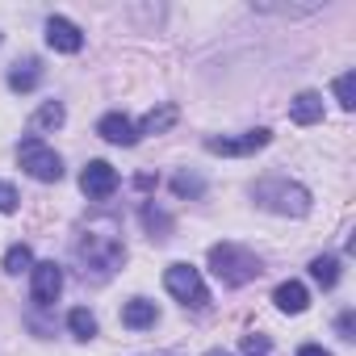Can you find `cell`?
Masks as SVG:
<instances>
[{
    "mask_svg": "<svg viewBox=\"0 0 356 356\" xmlns=\"http://www.w3.org/2000/svg\"><path fill=\"white\" fill-rule=\"evenodd\" d=\"M335 101H339L343 109L356 105V76H352V72H343V76L335 80Z\"/></svg>",
    "mask_w": 356,
    "mask_h": 356,
    "instance_id": "obj_22",
    "label": "cell"
},
{
    "mask_svg": "<svg viewBox=\"0 0 356 356\" xmlns=\"http://www.w3.org/2000/svg\"><path fill=\"white\" fill-rule=\"evenodd\" d=\"M38 80H42L38 59H26V63H17V67L9 72V88H13V92H30V88H38Z\"/></svg>",
    "mask_w": 356,
    "mask_h": 356,
    "instance_id": "obj_15",
    "label": "cell"
},
{
    "mask_svg": "<svg viewBox=\"0 0 356 356\" xmlns=\"http://www.w3.org/2000/svg\"><path fill=\"white\" fill-rule=\"evenodd\" d=\"M298 356H331V352H327V348H318V343H302V348H298Z\"/></svg>",
    "mask_w": 356,
    "mask_h": 356,
    "instance_id": "obj_25",
    "label": "cell"
},
{
    "mask_svg": "<svg viewBox=\"0 0 356 356\" xmlns=\"http://www.w3.org/2000/svg\"><path fill=\"white\" fill-rule=\"evenodd\" d=\"M17 202H22V197H17V189H13L9 181H0V214H13V210H17Z\"/></svg>",
    "mask_w": 356,
    "mask_h": 356,
    "instance_id": "obj_23",
    "label": "cell"
},
{
    "mask_svg": "<svg viewBox=\"0 0 356 356\" xmlns=\"http://www.w3.org/2000/svg\"><path fill=\"white\" fill-rule=\"evenodd\" d=\"M210 356H231V352H227V348H214V352H210Z\"/></svg>",
    "mask_w": 356,
    "mask_h": 356,
    "instance_id": "obj_27",
    "label": "cell"
},
{
    "mask_svg": "<svg viewBox=\"0 0 356 356\" xmlns=\"http://www.w3.org/2000/svg\"><path fill=\"white\" fill-rule=\"evenodd\" d=\"M273 143V130H248V134H239V138H206V151L210 155H256V151H264Z\"/></svg>",
    "mask_w": 356,
    "mask_h": 356,
    "instance_id": "obj_7",
    "label": "cell"
},
{
    "mask_svg": "<svg viewBox=\"0 0 356 356\" xmlns=\"http://www.w3.org/2000/svg\"><path fill=\"white\" fill-rule=\"evenodd\" d=\"M243 348H248V352H268V335H248Z\"/></svg>",
    "mask_w": 356,
    "mask_h": 356,
    "instance_id": "obj_24",
    "label": "cell"
},
{
    "mask_svg": "<svg viewBox=\"0 0 356 356\" xmlns=\"http://www.w3.org/2000/svg\"><path fill=\"white\" fill-rule=\"evenodd\" d=\"M273 302H277L281 314H302V310L310 306V293H306L302 281H281V285L273 289Z\"/></svg>",
    "mask_w": 356,
    "mask_h": 356,
    "instance_id": "obj_11",
    "label": "cell"
},
{
    "mask_svg": "<svg viewBox=\"0 0 356 356\" xmlns=\"http://www.w3.org/2000/svg\"><path fill=\"white\" fill-rule=\"evenodd\" d=\"M76 256L84 260V273L92 268L97 277H109L122 260H126V248H122V227L113 218H101V222H88L80 243H76Z\"/></svg>",
    "mask_w": 356,
    "mask_h": 356,
    "instance_id": "obj_1",
    "label": "cell"
},
{
    "mask_svg": "<svg viewBox=\"0 0 356 356\" xmlns=\"http://www.w3.org/2000/svg\"><path fill=\"white\" fill-rule=\"evenodd\" d=\"M143 227L151 231V239H155V231H159V239L172 231V218L163 214V210H155V206H143Z\"/></svg>",
    "mask_w": 356,
    "mask_h": 356,
    "instance_id": "obj_21",
    "label": "cell"
},
{
    "mask_svg": "<svg viewBox=\"0 0 356 356\" xmlns=\"http://www.w3.org/2000/svg\"><path fill=\"white\" fill-rule=\"evenodd\" d=\"M97 134H101L105 143H113V147H134V143H138V130H134V122H130L126 113H105V118L97 122Z\"/></svg>",
    "mask_w": 356,
    "mask_h": 356,
    "instance_id": "obj_10",
    "label": "cell"
},
{
    "mask_svg": "<svg viewBox=\"0 0 356 356\" xmlns=\"http://www.w3.org/2000/svg\"><path fill=\"white\" fill-rule=\"evenodd\" d=\"M248 356H264V352H248Z\"/></svg>",
    "mask_w": 356,
    "mask_h": 356,
    "instance_id": "obj_28",
    "label": "cell"
},
{
    "mask_svg": "<svg viewBox=\"0 0 356 356\" xmlns=\"http://www.w3.org/2000/svg\"><path fill=\"white\" fill-rule=\"evenodd\" d=\"M163 285H168V293H172L176 302H185V306H193V310L210 306V289H206V281H202V273H197L193 264H168Z\"/></svg>",
    "mask_w": 356,
    "mask_h": 356,
    "instance_id": "obj_4",
    "label": "cell"
},
{
    "mask_svg": "<svg viewBox=\"0 0 356 356\" xmlns=\"http://www.w3.org/2000/svg\"><path fill=\"white\" fill-rule=\"evenodd\" d=\"M17 159H22V168L34 176V181H42V185H51V181H59V176H63V159L42 138H26L17 147Z\"/></svg>",
    "mask_w": 356,
    "mask_h": 356,
    "instance_id": "obj_5",
    "label": "cell"
},
{
    "mask_svg": "<svg viewBox=\"0 0 356 356\" xmlns=\"http://www.w3.org/2000/svg\"><path fill=\"white\" fill-rule=\"evenodd\" d=\"M47 47L59 51V55H76V51L84 47V34H80L76 22H67V17H51V22H47Z\"/></svg>",
    "mask_w": 356,
    "mask_h": 356,
    "instance_id": "obj_9",
    "label": "cell"
},
{
    "mask_svg": "<svg viewBox=\"0 0 356 356\" xmlns=\"http://www.w3.org/2000/svg\"><path fill=\"white\" fill-rule=\"evenodd\" d=\"M210 268H214V277H218L222 285H231V289H239V285H248V281H256V277L264 273L260 256L248 252L243 243H214V248H210Z\"/></svg>",
    "mask_w": 356,
    "mask_h": 356,
    "instance_id": "obj_2",
    "label": "cell"
},
{
    "mask_svg": "<svg viewBox=\"0 0 356 356\" xmlns=\"http://www.w3.org/2000/svg\"><path fill=\"white\" fill-rule=\"evenodd\" d=\"M289 118H293L298 126L323 122V97H318V92H298V97L289 101Z\"/></svg>",
    "mask_w": 356,
    "mask_h": 356,
    "instance_id": "obj_14",
    "label": "cell"
},
{
    "mask_svg": "<svg viewBox=\"0 0 356 356\" xmlns=\"http://www.w3.org/2000/svg\"><path fill=\"white\" fill-rule=\"evenodd\" d=\"M155 318H159V310L147 298H130L122 306V327H130V331H147V327H155Z\"/></svg>",
    "mask_w": 356,
    "mask_h": 356,
    "instance_id": "obj_12",
    "label": "cell"
},
{
    "mask_svg": "<svg viewBox=\"0 0 356 356\" xmlns=\"http://www.w3.org/2000/svg\"><path fill=\"white\" fill-rule=\"evenodd\" d=\"M252 197H256V206H264V210H273V214H281V218H302V214H310V193H306L298 181H285V176H268V181H260V185L252 189Z\"/></svg>",
    "mask_w": 356,
    "mask_h": 356,
    "instance_id": "obj_3",
    "label": "cell"
},
{
    "mask_svg": "<svg viewBox=\"0 0 356 356\" xmlns=\"http://www.w3.org/2000/svg\"><path fill=\"white\" fill-rule=\"evenodd\" d=\"M176 118H181V109H176L172 101H163V105H155V109H151L134 130H138V134H168V130L176 126Z\"/></svg>",
    "mask_w": 356,
    "mask_h": 356,
    "instance_id": "obj_13",
    "label": "cell"
},
{
    "mask_svg": "<svg viewBox=\"0 0 356 356\" xmlns=\"http://www.w3.org/2000/svg\"><path fill=\"white\" fill-rule=\"evenodd\" d=\"M80 189H84V197H92V202L113 197V189H118V168L105 163V159H88L84 172H80Z\"/></svg>",
    "mask_w": 356,
    "mask_h": 356,
    "instance_id": "obj_6",
    "label": "cell"
},
{
    "mask_svg": "<svg viewBox=\"0 0 356 356\" xmlns=\"http://www.w3.org/2000/svg\"><path fill=\"white\" fill-rule=\"evenodd\" d=\"M310 277H314L323 289H335V281H339V260H335V256H314V260H310Z\"/></svg>",
    "mask_w": 356,
    "mask_h": 356,
    "instance_id": "obj_16",
    "label": "cell"
},
{
    "mask_svg": "<svg viewBox=\"0 0 356 356\" xmlns=\"http://www.w3.org/2000/svg\"><path fill=\"white\" fill-rule=\"evenodd\" d=\"M63 118H67V109H63L59 101H47V105L34 113V130H59V126H63Z\"/></svg>",
    "mask_w": 356,
    "mask_h": 356,
    "instance_id": "obj_17",
    "label": "cell"
},
{
    "mask_svg": "<svg viewBox=\"0 0 356 356\" xmlns=\"http://www.w3.org/2000/svg\"><path fill=\"white\" fill-rule=\"evenodd\" d=\"M202 189H206L202 176H189V172H176L172 176V193L176 197H202Z\"/></svg>",
    "mask_w": 356,
    "mask_h": 356,
    "instance_id": "obj_20",
    "label": "cell"
},
{
    "mask_svg": "<svg viewBox=\"0 0 356 356\" xmlns=\"http://www.w3.org/2000/svg\"><path fill=\"white\" fill-rule=\"evenodd\" d=\"M30 268H34V252H30L26 243H13V248L5 252V273L17 277V273H30Z\"/></svg>",
    "mask_w": 356,
    "mask_h": 356,
    "instance_id": "obj_18",
    "label": "cell"
},
{
    "mask_svg": "<svg viewBox=\"0 0 356 356\" xmlns=\"http://www.w3.org/2000/svg\"><path fill=\"white\" fill-rule=\"evenodd\" d=\"M67 327H72L76 339H92V335H97V318H92L84 306H76V310L67 314Z\"/></svg>",
    "mask_w": 356,
    "mask_h": 356,
    "instance_id": "obj_19",
    "label": "cell"
},
{
    "mask_svg": "<svg viewBox=\"0 0 356 356\" xmlns=\"http://www.w3.org/2000/svg\"><path fill=\"white\" fill-rule=\"evenodd\" d=\"M339 335L352 339V314H339Z\"/></svg>",
    "mask_w": 356,
    "mask_h": 356,
    "instance_id": "obj_26",
    "label": "cell"
},
{
    "mask_svg": "<svg viewBox=\"0 0 356 356\" xmlns=\"http://www.w3.org/2000/svg\"><path fill=\"white\" fill-rule=\"evenodd\" d=\"M30 277H34V302H38V306H51V302L63 293V268H59L55 260L34 264Z\"/></svg>",
    "mask_w": 356,
    "mask_h": 356,
    "instance_id": "obj_8",
    "label": "cell"
}]
</instances>
